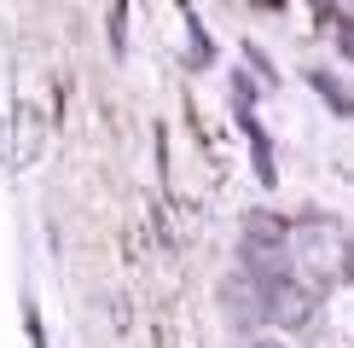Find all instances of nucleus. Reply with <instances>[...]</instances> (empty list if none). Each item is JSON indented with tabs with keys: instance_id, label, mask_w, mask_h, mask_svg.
<instances>
[{
	"instance_id": "nucleus-2",
	"label": "nucleus",
	"mask_w": 354,
	"mask_h": 348,
	"mask_svg": "<svg viewBox=\"0 0 354 348\" xmlns=\"http://www.w3.org/2000/svg\"><path fill=\"white\" fill-rule=\"evenodd\" d=\"M250 151H256V163H261V186H273L279 174H273V151H268V134H261L256 122H250Z\"/></svg>"
},
{
	"instance_id": "nucleus-3",
	"label": "nucleus",
	"mask_w": 354,
	"mask_h": 348,
	"mask_svg": "<svg viewBox=\"0 0 354 348\" xmlns=\"http://www.w3.org/2000/svg\"><path fill=\"white\" fill-rule=\"evenodd\" d=\"M250 348H279V342H273V337H256V342H250Z\"/></svg>"
},
{
	"instance_id": "nucleus-4",
	"label": "nucleus",
	"mask_w": 354,
	"mask_h": 348,
	"mask_svg": "<svg viewBox=\"0 0 354 348\" xmlns=\"http://www.w3.org/2000/svg\"><path fill=\"white\" fill-rule=\"evenodd\" d=\"M348 273H354V244H348Z\"/></svg>"
},
{
	"instance_id": "nucleus-1",
	"label": "nucleus",
	"mask_w": 354,
	"mask_h": 348,
	"mask_svg": "<svg viewBox=\"0 0 354 348\" xmlns=\"http://www.w3.org/2000/svg\"><path fill=\"white\" fill-rule=\"evenodd\" d=\"M239 261L261 284H279L285 273H297V232L279 221V215H250L244 238H239Z\"/></svg>"
}]
</instances>
